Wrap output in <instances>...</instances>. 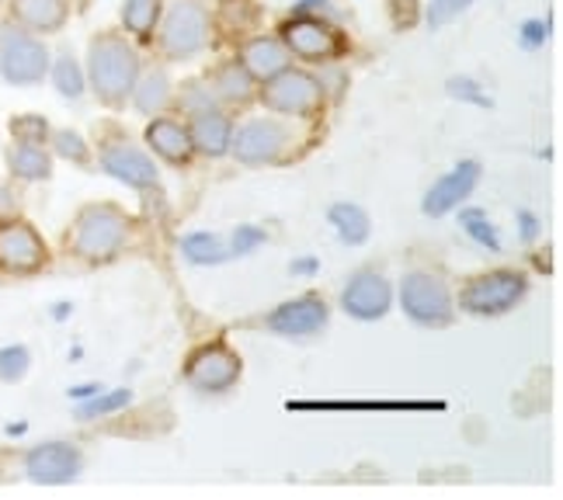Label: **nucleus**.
Masks as SVG:
<instances>
[{"mask_svg":"<svg viewBox=\"0 0 563 500\" xmlns=\"http://www.w3.org/2000/svg\"><path fill=\"white\" fill-rule=\"evenodd\" d=\"M8 170L18 181H49L53 157L46 146L35 143H11L8 146Z\"/></svg>","mask_w":563,"mask_h":500,"instance_id":"5701e85b","label":"nucleus"},{"mask_svg":"<svg viewBox=\"0 0 563 500\" xmlns=\"http://www.w3.org/2000/svg\"><path fill=\"white\" fill-rule=\"evenodd\" d=\"M181 108L188 115H199V112H209V108H220L216 104V95H212V87L209 84H202V80H188L185 87H181Z\"/></svg>","mask_w":563,"mask_h":500,"instance_id":"72a5a7b5","label":"nucleus"},{"mask_svg":"<svg viewBox=\"0 0 563 500\" xmlns=\"http://www.w3.org/2000/svg\"><path fill=\"white\" fill-rule=\"evenodd\" d=\"M328 0H299V4L292 8V14H313L317 8H323Z\"/></svg>","mask_w":563,"mask_h":500,"instance_id":"a19ab883","label":"nucleus"},{"mask_svg":"<svg viewBox=\"0 0 563 500\" xmlns=\"http://www.w3.org/2000/svg\"><path fill=\"white\" fill-rule=\"evenodd\" d=\"M129 241V215L112 202H95L77 212V223L70 230V247L77 257L104 265L119 257V251Z\"/></svg>","mask_w":563,"mask_h":500,"instance_id":"f03ea898","label":"nucleus"},{"mask_svg":"<svg viewBox=\"0 0 563 500\" xmlns=\"http://www.w3.org/2000/svg\"><path fill=\"white\" fill-rule=\"evenodd\" d=\"M32 368V352L25 344L0 347V382H21Z\"/></svg>","mask_w":563,"mask_h":500,"instance_id":"7c9ffc66","label":"nucleus"},{"mask_svg":"<svg viewBox=\"0 0 563 500\" xmlns=\"http://www.w3.org/2000/svg\"><path fill=\"white\" fill-rule=\"evenodd\" d=\"M289 271H292L296 278H313V275L320 271V260L310 257V254H307V257H296L292 265H289Z\"/></svg>","mask_w":563,"mask_h":500,"instance_id":"4c0bfd02","label":"nucleus"},{"mask_svg":"<svg viewBox=\"0 0 563 500\" xmlns=\"http://www.w3.org/2000/svg\"><path fill=\"white\" fill-rule=\"evenodd\" d=\"M282 42H286L292 56L307 63H323V67L344 56V35L317 14H292L282 25Z\"/></svg>","mask_w":563,"mask_h":500,"instance_id":"1a4fd4ad","label":"nucleus"},{"mask_svg":"<svg viewBox=\"0 0 563 500\" xmlns=\"http://www.w3.org/2000/svg\"><path fill=\"white\" fill-rule=\"evenodd\" d=\"M188 136H191V146L199 149L202 157H227L233 122H230V115L220 112V108H209V112L191 115Z\"/></svg>","mask_w":563,"mask_h":500,"instance_id":"a211bd4d","label":"nucleus"},{"mask_svg":"<svg viewBox=\"0 0 563 500\" xmlns=\"http://www.w3.org/2000/svg\"><path fill=\"white\" fill-rule=\"evenodd\" d=\"M212 18L202 0H178L161 25V49L167 59H191L209 46Z\"/></svg>","mask_w":563,"mask_h":500,"instance_id":"423d86ee","label":"nucleus"},{"mask_svg":"<svg viewBox=\"0 0 563 500\" xmlns=\"http://www.w3.org/2000/svg\"><path fill=\"white\" fill-rule=\"evenodd\" d=\"M129 98H133L140 115H157V112H164V108L170 104V77H167V70H150V74H143Z\"/></svg>","mask_w":563,"mask_h":500,"instance_id":"b1692460","label":"nucleus"},{"mask_svg":"<svg viewBox=\"0 0 563 500\" xmlns=\"http://www.w3.org/2000/svg\"><path fill=\"white\" fill-rule=\"evenodd\" d=\"M133 403V389H101L91 400H84L77 407V421H98V418H112L119 410Z\"/></svg>","mask_w":563,"mask_h":500,"instance_id":"c85d7f7f","label":"nucleus"},{"mask_svg":"<svg viewBox=\"0 0 563 500\" xmlns=\"http://www.w3.org/2000/svg\"><path fill=\"white\" fill-rule=\"evenodd\" d=\"M389 307H394V286H389L379 271L362 268L344 281L341 310L349 316H355L362 323H373V320H383L389 313Z\"/></svg>","mask_w":563,"mask_h":500,"instance_id":"4468645a","label":"nucleus"},{"mask_svg":"<svg viewBox=\"0 0 563 500\" xmlns=\"http://www.w3.org/2000/svg\"><path fill=\"white\" fill-rule=\"evenodd\" d=\"M262 104L275 115H296V119H307L313 115L317 108L323 104V87L313 74L307 70H282L275 77L265 80L262 87Z\"/></svg>","mask_w":563,"mask_h":500,"instance_id":"6e6552de","label":"nucleus"},{"mask_svg":"<svg viewBox=\"0 0 563 500\" xmlns=\"http://www.w3.org/2000/svg\"><path fill=\"white\" fill-rule=\"evenodd\" d=\"M265 241H268V233H265L262 226L241 223V226H236V230L230 233L227 247H230V257H247V254H254L257 247H265Z\"/></svg>","mask_w":563,"mask_h":500,"instance_id":"473e14b6","label":"nucleus"},{"mask_svg":"<svg viewBox=\"0 0 563 500\" xmlns=\"http://www.w3.org/2000/svg\"><path fill=\"white\" fill-rule=\"evenodd\" d=\"M84 469V455L70 442H42L29 448L25 455V473L38 487H63L74 484Z\"/></svg>","mask_w":563,"mask_h":500,"instance_id":"2eb2a0df","label":"nucleus"},{"mask_svg":"<svg viewBox=\"0 0 563 500\" xmlns=\"http://www.w3.org/2000/svg\"><path fill=\"white\" fill-rule=\"evenodd\" d=\"M331 323V307L317 292H302L296 299H286L265 316V327L278 337H313Z\"/></svg>","mask_w":563,"mask_h":500,"instance_id":"ddd939ff","label":"nucleus"},{"mask_svg":"<svg viewBox=\"0 0 563 500\" xmlns=\"http://www.w3.org/2000/svg\"><path fill=\"white\" fill-rule=\"evenodd\" d=\"M212 95L216 101H227V104H244L254 98L257 91V80L251 77V70L244 67L241 59H227L223 67H216L212 74Z\"/></svg>","mask_w":563,"mask_h":500,"instance_id":"412c9836","label":"nucleus"},{"mask_svg":"<svg viewBox=\"0 0 563 500\" xmlns=\"http://www.w3.org/2000/svg\"><path fill=\"white\" fill-rule=\"evenodd\" d=\"M49 143L56 149V157L70 160L77 167H88L91 164V146H88V140H84L80 133H74V129H59V133L49 136Z\"/></svg>","mask_w":563,"mask_h":500,"instance_id":"c756f323","label":"nucleus"},{"mask_svg":"<svg viewBox=\"0 0 563 500\" xmlns=\"http://www.w3.org/2000/svg\"><path fill=\"white\" fill-rule=\"evenodd\" d=\"M400 310L407 320H415L418 327L442 331L456 320V302H452L449 286L431 271H410L400 281Z\"/></svg>","mask_w":563,"mask_h":500,"instance_id":"20e7f679","label":"nucleus"},{"mask_svg":"<svg viewBox=\"0 0 563 500\" xmlns=\"http://www.w3.org/2000/svg\"><path fill=\"white\" fill-rule=\"evenodd\" d=\"M181 254L185 260L199 268H212V265H223L230 260V247L223 236H212V233H188L181 236Z\"/></svg>","mask_w":563,"mask_h":500,"instance_id":"a878e982","label":"nucleus"},{"mask_svg":"<svg viewBox=\"0 0 563 500\" xmlns=\"http://www.w3.org/2000/svg\"><path fill=\"white\" fill-rule=\"evenodd\" d=\"M49 251L38 230L25 220L0 223V271L8 275H35L46 268Z\"/></svg>","mask_w":563,"mask_h":500,"instance_id":"f8f14e48","label":"nucleus"},{"mask_svg":"<svg viewBox=\"0 0 563 500\" xmlns=\"http://www.w3.org/2000/svg\"><path fill=\"white\" fill-rule=\"evenodd\" d=\"M460 226H463V233L470 236V241L481 244L484 251H490V254H501L505 251L501 233H497V226L490 223V215L484 209H463L460 212Z\"/></svg>","mask_w":563,"mask_h":500,"instance_id":"cd10ccee","label":"nucleus"},{"mask_svg":"<svg viewBox=\"0 0 563 500\" xmlns=\"http://www.w3.org/2000/svg\"><path fill=\"white\" fill-rule=\"evenodd\" d=\"M161 11H164V0H125L122 4V25L129 35L136 38H150L161 21Z\"/></svg>","mask_w":563,"mask_h":500,"instance_id":"bb28decb","label":"nucleus"},{"mask_svg":"<svg viewBox=\"0 0 563 500\" xmlns=\"http://www.w3.org/2000/svg\"><path fill=\"white\" fill-rule=\"evenodd\" d=\"M146 143L150 149L167 160V164H188L191 154H195V146H191V136H188V125L175 122V119H154L146 129Z\"/></svg>","mask_w":563,"mask_h":500,"instance_id":"aec40b11","label":"nucleus"},{"mask_svg":"<svg viewBox=\"0 0 563 500\" xmlns=\"http://www.w3.org/2000/svg\"><path fill=\"white\" fill-rule=\"evenodd\" d=\"M529 292V278L522 271H487L470 278L460 292V310L470 316H501L511 313Z\"/></svg>","mask_w":563,"mask_h":500,"instance_id":"39448f33","label":"nucleus"},{"mask_svg":"<svg viewBox=\"0 0 563 500\" xmlns=\"http://www.w3.org/2000/svg\"><path fill=\"white\" fill-rule=\"evenodd\" d=\"M49 80L59 91V98H67V101H77V98H84V91H88V74H84V67L74 59L70 49H63V53L53 56Z\"/></svg>","mask_w":563,"mask_h":500,"instance_id":"393cba45","label":"nucleus"},{"mask_svg":"<svg viewBox=\"0 0 563 500\" xmlns=\"http://www.w3.org/2000/svg\"><path fill=\"white\" fill-rule=\"evenodd\" d=\"M11 136H14V143L46 146L49 136H53V129H49V122L42 119V115H18V119H11Z\"/></svg>","mask_w":563,"mask_h":500,"instance_id":"2f4dec72","label":"nucleus"},{"mask_svg":"<svg viewBox=\"0 0 563 500\" xmlns=\"http://www.w3.org/2000/svg\"><path fill=\"white\" fill-rule=\"evenodd\" d=\"M481 174L484 170L476 160H460L456 167H452L449 174H442V178L428 188L421 212L431 215V220H439V215H449L452 209H460L473 195V188L481 185Z\"/></svg>","mask_w":563,"mask_h":500,"instance_id":"dca6fc26","label":"nucleus"},{"mask_svg":"<svg viewBox=\"0 0 563 500\" xmlns=\"http://www.w3.org/2000/svg\"><path fill=\"white\" fill-rule=\"evenodd\" d=\"M101 389H104L101 382H80V386H70L67 393H70V400H80L84 403V400H91L95 393H101Z\"/></svg>","mask_w":563,"mask_h":500,"instance_id":"ea45409f","label":"nucleus"},{"mask_svg":"<svg viewBox=\"0 0 563 500\" xmlns=\"http://www.w3.org/2000/svg\"><path fill=\"white\" fill-rule=\"evenodd\" d=\"M328 223L334 226L338 241L344 247H362L365 241H369V233H373L369 212H365L362 205H355V202H334L328 209Z\"/></svg>","mask_w":563,"mask_h":500,"instance_id":"4be33fe9","label":"nucleus"},{"mask_svg":"<svg viewBox=\"0 0 563 500\" xmlns=\"http://www.w3.org/2000/svg\"><path fill=\"white\" fill-rule=\"evenodd\" d=\"M518 223H522V241L532 244L536 236H539V220H536L529 209H522V212H518Z\"/></svg>","mask_w":563,"mask_h":500,"instance_id":"58836bf2","label":"nucleus"},{"mask_svg":"<svg viewBox=\"0 0 563 500\" xmlns=\"http://www.w3.org/2000/svg\"><path fill=\"white\" fill-rule=\"evenodd\" d=\"M473 8V0H431L428 4V11H424V18H428V25L431 29H445L449 21H456L463 11H470Z\"/></svg>","mask_w":563,"mask_h":500,"instance_id":"f704fd0d","label":"nucleus"},{"mask_svg":"<svg viewBox=\"0 0 563 500\" xmlns=\"http://www.w3.org/2000/svg\"><path fill=\"white\" fill-rule=\"evenodd\" d=\"M449 95L456 101H466V104H476V108H490L494 101L481 91V84H476L473 77H452L449 80Z\"/></svg>","mask_w":563,"mask_h":500,"instance_id":"c9c22d12","label":"nucleus"},{"mask_svg":"<svg viewBox=\"0 0 563 500\" xmlns=\"http://www.w3.org/2000/svg\"><path fill=\"white\" fill-rule=\"evenodd\" d=\"M11 21L32 35H53L67 25L70 4L67 0H8Z\"/></svg>","mask_w":563,"mask_h":500,"instance_id":"f3484780","label":"nucleus"},{"mask_svg":"<svg viewBox=\"0 0 563 500\" xmlns=\"http://www.w3.org/2000/svg\"><path fill=\"white\" fill-rule=\"evenodd\" d=\"M292 129L278 119H247L241 129H233L230 136V154L244 167H265L278 164L292 146Z\"/></svg>","mask_w":563,"mask_h":500,"instance_id":"0eeeda50","label":"nucleus"},{"mask_svg":"<svg viewBox=\"0 0 563 500\" xmlns=\"http://www.w3.org/2000/svg\"><path fill=\"white\" fill-rule=\"evenodd\" d=\"M251 70L254 80H268L282 70H289L292 63V53L286 49V42L282 38H268V35H257L251 42H244L241 56H236Z\"/></svg>","mask_w":563,"mask_h":500,"instance_id":"6ab92c4d","label":"nucleus"},{"mask_svg":"<svg viewBox=\"0 0 563 500\" xmlns=\"http://www.w3.org/2000/svg\"><path fill=\"white\" fill-rule=\"evenodd\" d=\"M88 84L101 104L122 108L140 80V53L119 32H101L88 46Z\"/></svg>","mask_w":563,"mask_h":500,"instance_id":"f257e3e1","label":"nucleus"},{"mask_svg":"<svg viewBox=\"0 0 563 500\" xmlns=\"http://www.w3.org/2000/svg\"><path fill=\"white\" fill-rule=\"evenodd\" d=\"M77 4H80V8H88V4H91V0H77Z\"/></svg>","mask_w":563,"mask_h":500,"instance_id":"37998d69","label":"nucleus"},{"mask_svg":"<svg viewBox=\"0 0 563 500\" xmlns=\"http://www.w3.org/2000/svg\"><path fill=\"white\" fill-rule=\"evenodd\" d=\"M0 4H8V0H0Z\"/></svg>","mask_w":563,"mask_h":500,"instance_id":"c03bdc74","label":"nucleus"},{"mask_svg":"<svg viewBox=\"0 0 563 500\" xmlns=\"http://www.w3.org/2000/svg\"><path fill=\"white\" fill-rule=\"evenodd\" d=\"M98 164L108 178H115L136 191H154L161 185V170L154 164V157L140 149L136 143L129 140H108L98 149Z\"/></svg>","mask_w":563,"mask_h":500,"instance_id":"9b49d317","label":"nucleus"},{"mask_svg":"<svg viewBox=\"0 0 563 500\" xmlns=\"http://www.w3.org/2000/svg\"><path fill=\"white\" fill-rule=\"evenodd\" d=\"M74 313V307L70 302H56V310H53V320H67Z\"/></svg>","mask_w":563,"mask_h":500,"instance_id":"79ce46f5","label":"nucleus"},{"mask_svg":"<svg viewBox=\"0 0 563 500\" xmlns=\"http://www.w3.org/2000/svg\"><path fill=\"white\" fill-rule=\"evenodd\" d=\"M53 53L38 35L25 32L14 21L0 25V77L14 87H32L49 77Z\"/></svg>","mask_w":563,"mask_h":500,"instance_id":"7ed1b4c3","label":"nucleus"},{"mask_svg":"<svg viewBox=\"0 0 563 500\" xmlns=\"http://www.w3.org/2000/svg\"><path fill=\"white\" fill-rule=\"evenodd\" d=\"M241 373H244L241 355L223 341L202 344L199 352H191L185 362V379L191 389H199V393H227V389L236 386Z\"/></svg>","mask_w":563,"mask_h":500,"instance_id":"9d476101","label":"nucleus"},{"mask_svg":"<svg viewBox=\"0 0 563 500\" xmlns=\"http://www.w3.org/2000/svg\"><path fill=\"white\" fill-rule=\"evenodd\" d=\"M547 38H550V25L547 21H536V18H529L522 29H518V42H522V49H543L547 46Z\"/></svg>","mask_w":563,"mask_h":500,"instance_id":"e433bc0d","label":"nucleus"}]
</instances>
